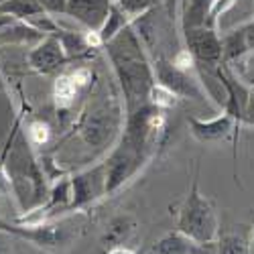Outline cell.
Instances as JSON below:
<instances>
[{"mask_svg":"<svg viewBox=\"0 0 254 254\" xmlns=\"http://www.w3.org/2000/svg\"><path fill=\"white\" fill-rule=\"evenodd\" d=\"M104 47L120 81L126 114L149 104V92L155 86V71L134 27L128 25L126 29H122Z\"/></svg>","mask_w":254,"mask_h":254,"instance_id":"6da1fadb","label":"cell"},{"mask_svg":"<svg viewBox=\"0 0 254 254\" xmlns=\"http://www.w3.org/2000/svg\"><path fill=\"white\" fill-rule=\"evenodd\" d=\"M18 122L12 124L8 142L2 149L4 167L10 181V191L14 193L23 211H29L37 205H43L47 199V181L43 167H39L37 159L29 151V142L18 130Z\"/></svg>","mask_w":254,"mask_h":254,"instance_id":"7a4b0ae2","label":"cell"},{"mask_svg":"<svg viewBox=\"0 0 254 254\" xmlns=\"http://www.w3.org/2000/svg\"><path fill=\"white\" fill-rule=\"evenodd\" d=\"M177 230L183 232L187 238H191L199 246H205L218 240L220 222L216 216V209L205 195H201L195 179L191 183V189H189L183 205L179 207Z\"/></svg>","mask_w":254,"mask_h":254,"instance_id":"3957f363","label":"cell"},{"mask_svg":"<svg viewBox=\"0 0 254 254\" xmlns=\"http://www.w3.org/2000/svg\"><path fill=\"white\" fill-rule=\"evenodd\" d=\"M149 155L120 138V144L104 163V195H112L128 183L146 163Z\"/></svg>","mask_w":254,"mask_h":254,"instance_id":"277c9868","label":"cell"},{"mask_svg":"<svg viewBox=\"0 0 254 254\" xmlns=\"http://www.w3.org/2000/svg\"><path fill=\"white\" fill-rule=\"evenodd\" d=\"M118 128H120L118 108L104 104L83 118L79 126V134L81 140L88 146H92V149H104L106 144L112 142V136L118 132Z\"/></svg>","mask_w":254,"mask_h":254,"instance_id":"5b68a950","label":"cell"},{"mask_svg":"<svg viewBox=\"0 0 254 254\" xmlns=\"http://www.w3.org/2000/svg\"><path fill=\"white\" fill-rule=\"evenodd\" d=\"M0 232L12 234L23 240L37 244L39 248H59L69 242V230L65 224H39V226H20L16 222H8L0 218Z\"/></svg>","mask_w":254,"mask_h":254,"instance_id":"8992f818","label":"cell"},{"mask_svg":"<svg viewBox=\"0 0 254 254\" xmlns=\"http://www.w3.org/2000/svg\"><path fill=\"white\" fill-rule=\"evenodd\" d=\"M29 67L37 73L43 75H51L55 71H59L61 67L67 65V55L63 51V45L57 35H47L43 41H39L37 45H33V49L27 55Z\"/></svg>","mask_w":254,"mask_h":254,"instance_id":"52a82bcc","label":"cell"},{"mask_svg":"<svg viewBox=\"0 0 254 254\" xmlns=\"http://www.w3.org/2000/svg\"><path fill=\"white\" fill-rule=\"evenodd\" d=\"M185 45L187 49L193 53L197 61H203L207 65H220L224 47H222V39L214 31V27H193V29H185Z\"/></svg>","mask_w":254,"mask_h":254,"instance_id":"ba28073f","label":"cell"},{"mask_svg":"<svg viewBox=\"0 0 254 254\" xmlns=\"http://www.w3.org/2000/svg\"><path fill=\"white\" fill-rule=\"evenodd\" d=\"M155 81L163 83L169 90H173L179 98H195L201 100V90L197 88L195 79L189 77L187 71H181L173 65V61H167L165 57H159L153 61Z\"/></svg>","mask_w":254,"mask_h":254,"instance_id":"9c48e42d","label":"cell"},{"mask_svg":"<svg viewBox=\"0 0 254 254\" xmlns=\"http://www.w3.org/2000/svg\"><path fill=\"white\" fill-rule=\"evenodd\" d=\"M104 195V165L71 177V207L83 209Z\"/></svg>","mask_w":254,"mask_h":254,"instance_id":"30bf717a","label":"cell"},{"mask_svg":"<svg viewBox=\"0 0 254 254\" xmlns=\"http://www.w3.org/2000/svg\"><path fill=\"white\" fill-rule=\"evenodd\" d=\"M112 4V0H67L65 14L75 18L86 29L100 31Z\"/></svg>","mask_w":254,"mask_h":254,"instance_id":"8fae6325","label":"cell"},{"mask_svg":"<svg viewBox=\"0 0 254 254\" xmlns=\"http://www.w3.org/2000/svg\"><path fill=\"white\" fill-rule=\"evenodd\" d=\"M234 126H238L236 118L224 112L211 120H199V118H189V130L199 142H216L222 138H228L234 130Z\"/></svg>","mask_w":254,"mask_h":254,"instance_id":"7c38bea8","label":"cell"},{"mask_svg":"<svg viewBox=\"0 0 254 254\" xmlns=\"http://www.w3.org/2000/svg\"><path fill=\"white\" fill-rule=\"evenodd\" d=\"M47 35L33 27L29 20H10L8 25L0 27V47H10V45H37L43 41Z\"/></svg>","mask_w":254,"mask_h":254,"instance_id":"4fadbf2b","label":"cell"},{"mask_svg":"<svg viewBox=\"0 0 254 254\" xmlns=\"http://www.w3.org/2000/svg\"><path fill=\"white\" fill-rule=\"evenodd\" d=\"M136 230V220L130 214H120L114 216L104 228V234H102V244L106 248H116V246H124V242L128 240Z\"/></svg>","mask_w":254,"mask_h":254,"instance_id":"5bb4252c","label":"cell"},{"mask_svg":"<svg viewBox=\"0 0 254 254\" xmlns=\"http://www.w3.org/2000/svg\"><path fill=\"white\" fill-rule=\"evenodd\" d=\"M222 47H224V55H222L224 61H238L242 55L254 49V23L244 25L238 31L230 33L222 41Z\"/></svg>","mask_w":254,"mask_h":254,"instance_id":"9a60e30c","label":"cell"},{"mask_svg":"<svg viewBox=\"0 0 254 254\" xmlns=\"http://www.w3.org/2000/svg\"><path fill=\"white\" fill-rule=\"evenodd\" d=\"M197 246L191 238H187L183 232L175 230V232H167L163 234L155 246H153V252L155 254H195L197 252Z\"/></svg>","mask_w":254,"mask_h":254,"instance_id":"2e32d148","label":"cell"},{"mask_svg":"<svg viewBox=\"0 0 254 254\" xmlns=\"http://www.w3.org/2000/svg\"><path fill=\"white\" fill-rule=\"evenodd\" d=\"M43 205L49 216L55 214V211H69V207H71V177L55 179Z\"/></svg>","mask_w":254,"mask_h":254,"instance_id":"e0dca14e","label":"cell"},{"mask_svg":"<svg viewBox=\"0 0 254 254\" xmlns=\"http://www.w3.org/2000/svg\"><path fill=\"white\" fill-rule=\"evenodd\" d=\"M0 14L18 20H31L39 14H45V10L39 0H0Z\"/></svg>","mask_w":254,"mask_h":254,"instance_id":"ac0fdd59","label":"cell"},{"mask_svg":"<svg viewBox=\"0 0 254 254\" xmlns=\"http://www.w3.org/2000/svg\"><path fill=\"white\" fill-rule=\"evenodd\" d=\"M57 37H59L61 45H63V51H65V55H67L69 61H71V59L92 57L94 49L88 47L83 33H79V31H69V29H61Z\"/></svg>","mask_w":254,"mask_h":254,"instance_id":"d6986e66","label":"cell"},{"mask_svg":"<svg viewBox=\"0 0 254 254\" xmlns=\"http://www.w3.org/2000/svg\"><path fill=\"white\" fill-rule=\"evenodd\" d=\"M77 83L71 79V75H59L53 83V100L59 110H65L77 98Z\"/></svg>","mask_w":254,"mask_h":254,"instance_id":"ffe728a7","label":"cell"},{"mask_svg":"<svg viewBox=\"0 0 254 254\" xmlns=\"http://www.w3.org/2000/svg\"><path fill=\"white\" fill-rule=\"evenodd\" d=\"M130 25V18L126 16L116 4H112V8H110V12H108V16H106V20H104V25L100 27V37H102V41H104V45L106 43H110V41L122 31V29H126Z\"/></svg>","mask_w":254,"mask_h":254,"instance_id":"44dd1931","label":"cell"},{"mask_svg":"<svg viewBox=\"0 0 254 254\" xmlns=\"http://www.w3.org/2000/svg\"><path fill=\"white\" fill-rule=\"evenodd\" d=\"M179 100L181 98L173 90H169L167 86H163V83H159V81H155V86L149 92V104L157 106V108H161V110L175 108V106L179 104Z\"/></svg>","mask_w":254,"mask_h":254,"instance_id":"7402d4cb","label":"cell"},{"mask_svg":"<svg viewBox=\"0 0 254 254\" xmlns=\"http://www.w3.org/2000/svg\"><path fill=\"white\" fill-rule=\"evenodd\" d=\"M218 254H252L250 238H246L244 234H226L220 238Z\"/></svg>","mask_w":254,"mask_h":254,"instance_id":"603a6c76","label":"cell"},{"mask_svg":"<svg viewBox=\"0 0 254 254\" xmlns=\"http://www.w3.org/2000/svg\"><path fill=\"white\" fill-rule=\"evenodd\" d=\"M112 2L130 18V23H132L134 18L142 16L144 12H151L155 8L153 0H112Z\"/></svg>","mask_w":254,"mask_h":254,"instance_id":"cb8c5ba5","label":"cell"},{"mask_svg":"<svg viewBox=\"0 0 254 254\" xmlns=\"http://www.w3.org/2000/svg\"><path fill=\"white\" fill-rule=\"evenodd\" d=\"M49 136H51V128H49L47 122H43V120L31 122V126H29V138H31L33 144H39V146L45 144L49 140Z\"/></svg>","mask_w":254,"mask_h":254,"instance_id":"d4e9b609","label":"cell"},{"mask_svg":"<svg viewBox=\"0 0 254 254\" xmlns=\"http://www.w3.org/2000/svg\"><path fill=\"white\" fill-rule=\"evenodd\" d=\"M195 57H193V53L189 51V49H181V51H177V55L173 57V65L177 67V69H181V71H191L193 67H195Z\"/></svg>","mask_w":254,"mask_h":254,"instance_id":"484cf974","label":"cell"},{"mask_svg":"<svg viewBox=\"0 0 254 254\" xmlns=\"http://www.w3.org/2000/svg\"><path fill=\"white\" fill-rule=\"evenodd\" d=\"M43 10L51 16H59V14H65L67 10V0H39Z\"/></svg>","mask_w":254,"mask_h":254,"instance_id":"4316f807","label":"cell"},{"mask_svg":"<svg viewBox=\"0 0 254 254\" xmlns=\"http://www.w3.org/2000/svg\"><path fill=\"white\" fill-rule=\"evenodd\" d=\"M71 79L77 83V88H83V86H88V83L92 81V69L90 67H77L73 73H69Z\"/></svg>","mask_w":254,"mask_h":254,"instance_id":"83f0119b","label":"cell"},{"mask_svg":"<svg viewBox=\"0 0 254 254\" xmlns=\"http://www.w3.org/2000/svg\"><path fill=\"white\" fill-rule=\"evenodd\" d=\"M10 193V181L6 175V167H4V155L0 153V197Z\"/></svg>","mask_w":254,"mask_h":254,"instance_id":"f1b7e54d","label":"cell"},{"mask_svg":"<svg viewBox=\"0 0 254 254\" xmlns=\"http://www.w3.org/2000/svg\"><path fill=\"white\" fill-rule=\"evenodd\" d=\"M244 122L254 124V94H250L246 98V106H244Z\"/></svg>","mask_w":254,"mask_h":254,"instance_id":"f546056e","label":"cell"},{"mask_svg":"<svg viewBox=\"0 0 254 254\" xmlns=\"http://www.w3.org/2000/svg\"><path fill=\"white\" fill-rule=\"evenodd\" d=\"M106 254H134V252L128 250V248H124V246H116V248H110Z\"/></svg>","mask_w":254,"mask_h":254,"instance_id":"4dcf8cb0","label":"cell"},{"mask_svg":"<svg viewBox=\"0 0 254 254\" xmlns=\"http://www.w3.org/2000/svg\"><path fill=\"white\" fill-rule=\"evenodd\" d=\"M10 20H14L12 16H6V14H0V27H4V25H8Z\"/></svg>","mask_w":254,"mask_h":254,"instance_id":"1f68e13d","label":"cell"},{"mask_svg":"<svg viewBox=\"0 0 254 254\" xmlns=\"http://www.w3.org/2000/svg\"><path fill=\"white\" fill-rule=\"evenodd\" d=\"M250 252L254 254V226H252V236H250Z\"/></svg>","mask_w":254,"mask_h":254,"instance_id":"d6a6232c","label":"cell"},{"mask_svg":"<svg viewBox=\"0 0 254 254\" xmlns=\"http://www.w3.org/2000/svg\"><path fill=\"white\" fill-rule=\"evenodd\" d=\"M6 86H4V77H2V71H0V92H4Z\"/></svg>","mask_w":254,"mask_h":254,"instance_id":"836d02e7","label":"cell"},{"mask_svg":"<svg viewBox=\"0 0 254 254\" xmlns=\"http://www.w3.org/2000/svg\"><path fill=\"white\" fill-rule=\"evenodd\" d=\"M0 254H10V250H8V248H6L2 242H0Z\"/></svg>","mask_w":254,"mask_h":254,"instance_id":"e575fe53","label":"cell"}]
</instances>
